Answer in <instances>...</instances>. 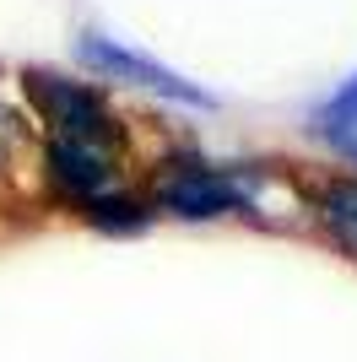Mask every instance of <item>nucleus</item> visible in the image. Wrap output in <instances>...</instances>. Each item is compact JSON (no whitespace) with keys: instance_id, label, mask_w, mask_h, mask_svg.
Returning <instances> with one entry per match:
<instances>
[{"instance_id":"obj_5","label":"nucleus","mask_w":357,"mask_h":362,"mask_svg":"<svg viewBox=\"0 0 357 362\" xmlns=\"http://www.w3.org/2000/svg\"><path fill=\"white\" fill-rule=\"evenodd\" d=\"M319 222L357 259V179H336V184L319 189Z\"/></svg>"},{"instance_id":"obj_8","label":"nucleus","mask_w":357,"mask_h":362,"mask_svg":"<svg viewBox=\"0 0 357 362\" xmlns=\"http://www.w3.org/2000/svg\"><path fill=\"white\" fill-rule=\"evenodd\" d=\"M0 157H6V141H0Z\"/></svg>"},{"instance_id":"obj_7","label":"nucleus","mask_w":357,"mask_h":362,"mask_svg":"<svg viewBox=\"0 0 357 362\" xmlns=\"http://www.w3.org/2000/svg\"><path fill=\"white\" fill-rule=\"evenodd\" d=\"M81 211L92 216L98 227H108V233H135V227H147V200H130V195H98L92 206H81Z\"/></svg>"},{"instance_id":"obj_3","label":"nucleus","mask_w":357,"mask_h":362,"mask_svg":"<svg viewBox=\"0 0 357 362\" xmlns=\"http://www.w3.org/2000/svg\"><path fill=\"white\" fill-rule=\"evenodd\" d=\"M76 54H81V60H87L98 76H108V81H130V87H147V92H157V98H168V103L211 108V92H200L195 81L174 76L163 60H152V54H135V49L114 44V38H103V33H87V38L76 44Z\"/></svg>"},{"instance_id":"obj_6","label":"nucleus","mask_w":357,"mask_h":362,"mask_svg":"<svg viewBox=\"0 0 357 362\" xmlns=\"http://www.w3.org/2000/svg\"><path fill=\"white\" fill-rule=\"evenodd\" d=\"M314 124H319L330 141H341V146H357V76L346 81L341 92H336V98H325V103H319Z\"/></svg>"},{"instance_id":"obj_1","label":"nucleus","mask_w":357,"mask_h":362,"mask_svg":"<svg viewBox=\"0 0 357 362\" xmlns=\"http://www.w3.org/2000/svg\"><path fill=\"white\" fill-rule=\"evenodd\" d=\"M28 98L44 114V124L55 130V141H81V146L119 151V124L108 114V103L98 98V87L55 76V71H28Z\"/></svg>"},{"instance_id":"obj_4","label":"nucleus","mask_w":357,"mask_h":362,"mask_svg":"<svg viewBox=\"0 0 357 362\" xmlns=\"http://www.w3.org/2000/svg\"><path fill=\"white\" fill-rule=\"evenodd\" d=\"M49 179L76 206H92L98 195H114V151L81 146V141H49Z\"/></svg>"},{"instance_id":"obj_2","label":"nucleus","mask_w":357,"mask_h":362,"mask_svg":"<svg viewBox=\"0 0 357 362\" xmlns=\"http://www.w3.org/2000/svg\"><path fill=\"white\" fill-rule=\"evenodd\" d=\"M152 206L184 222H211V216L244 211L249 206V184L233 173H217L206 163H168L152 184Z\"/></svg>"}]
</instances>
